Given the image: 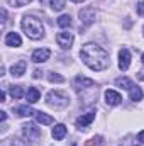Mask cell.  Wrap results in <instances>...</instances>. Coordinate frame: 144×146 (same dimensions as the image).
Here are the masks:
<instances>
[{
	"instance_id": "obj_1",
	"label": "cell",
	"mask_w": 144,
	"mask_h": 146,
	"mask_svg": "<svg viewBox=\"0 0 144 146\" xmlns=\"http://www.w3.org/2000/svg\"><path fill=\"white\" fill-rule=\"evenodd\" d=\"M80 58L93 72H102L108 66V53L95 42H87L80 49Z\"/></svg>"
},
{
	"instance_id": "obj_2",
	"label": "cell",
	"mask_w": 144,
	"mask_h": 146,
	"mask_svg": "<svg viewBox=\"0 0 144 146\" xmlns=\"http://www.w3.org/2000/svg\"><path fill=\"white\" fill-rule=\"evenodd\" d=\"M20 26H22V31L26 33V36L34 39V41H37V39H41V37L44 36V26H42V22L39 19H36V17H32V15H26L22 19Z\"/></svg>"
},
{
	"instance_id": "obj_3",
	"label": "cell",
	"mask_w": 144,
	"mask_h": 146,
	"mask_svg": "<svg viewBox=\"0 0 144 146\" xmlns=\"http://www.w3.org/2000/svg\"><path fill=\"white\" fill-rule=\"evenodd\" d=\"M46 102H48L49 107H54V109H65L66 106H70V97H68L65 92L51 90V92H48V95H46Z\"/></svg>"
},
{
	"instance_id": "obj_4",
	"label": "cell",
	"mask_w": 144,
	"mask_h": 146,
	"mask_svg": "<svg viewBox=\"0 0 144 146\" xmlns=\"http://www.w3.org/2000/svg\"><path fill=\"white\" fill-rule=\"evenodd\" d=\"M95 9L93 7H85L80 10V22L83 24V27H88L95 22Z\"/></svg>"
},
{
	"instance_id": "obj_5",
	"label": "cell",
	"mask_w": 144,
	"mask_h": 146,
	"mask_svg": "<svg viewBox=\"0 0 144 146\" xmlns=\"http://www.w3.org/2000/svg\"><path fill=\"white\" fill-rule=\"evenodd\" d=\"M22 136H24L27 141H36L37 138L41 136V129L37 127L36 124L29 122V124L22 126Z\"/></svg>"
},
{
	"instance_id": "obj_6",
	"label": "cell",
	"mask_w": 144,
	"mask_h": 146,
	"mask_svg": "<svg viewBox=\"0 0 144 146\" xmlns=\"http://www.w3.org/2000/svg\"><path fill=\"white\" fill-rule=\"evenodd\" d=\"M56 42H58L63 49H70L71 44H73V34L68 33V31H61V33H58V36H56Z\"/></svg>"
},
{
	"instance_id": "obj_7",
	"label": "cell",
	"mask_w": 144,
	"mask_h": 146,
	"mask_svg": "<svg viewBox=\"0 0 144 146\" xmlns=\"http://www.w3.org/2000/svg\"><path fill=\"white\" fill-rule=\"evenodd\" d=\"M129 66H131V53H129V49L122 48L119 51V68L122 72H126Z\"/></svg>"
},
{
	"instance_id": "obj_8",
	"label": "cell",
	"mask_w": 144,
	"mask_h": 146,
	"mask_svg": "<svg viewBox=\"0 0 144 146\" xmlns=\"http://www.w3.org/2000/svg\"><path fill=\"white\" fill-rule=\"evenodd\" d=\"M49 56H51V51L48 48H41V49H36L32 53V61L34 63H44L49 60Z\"/></svg>"
},
{
	"instance_id": "obj_9",
	"label": "cell",
	"mask_w": 144,
	"mask_h": 146,
	"mask_svg": "<svg viewBox=\"0 0 144 146\" xmlns=\"http://www.w3.org/2000/svg\"><path fill=\"white\" fill-rule=\"evenodd\" d=\"M93 121H95V112L83 114V115H80V117L76 119V127H80V129H85V126L92 124Z\"/></svg>"
},
{
	"instance_id": "obj_10",
	"label": "cell",
	"mask_w": 144,
	"mask_h": 146,
	"mask_svg": "<svg viewBox=\"0 0 144 146\" xmlns=\"http://www.w3.org/2000/svg\"><path fill=\"white\" fill-rule=\"evenodd\" d=\"M73 83H75V87H76L78 90H80V88H93V87H95V82H93V80L85 78V76H80V75L75 78Z\"/></svg>"
},
{
	"instance_id": "obj_11",
	"label": "cell",
	"mask_w": 144,
	"mask_h": 146,
	"mask_svg": "<svg viewBox=\"0 0 144 146\" xmlns=\"http://www.w3.org/2000/svg\"><path fill=\"white\" fill-rule=\"evenodd\" d=\"M105 100H107L108 106H119L122 102V95L115 90H107L105 92Z\"/></svg>"
},
{
	"instance_id": "obj_12",
	"label": "cell",
	"mask_w": 144,
	"mask_h": 146,
	"mask_svg": "<svg viewBox=\"0 0 144 146\" xmlns=\"http://www.w3.org/2000/svg\"><path fill=\"white\" fill-rule=\"evenodd\" d=\"M26 68H27L26 61H24V60H20V61H17L15 65H12V68H10V75H12V76H15V78H20V76L26 73Z\"/></svg>"
},
{
	"instance_id": "obj_13",
	"label": "cell",
	"mask_w": 144,
	"mask_h": 146,
	"mask_svg": "<svg viewBox=\"0 0 144 146\" xmlns=\"http://www.w3.org/2000/svg\"><path fill=\"white\" fill-rule=\"evenodd\" d=\"M5 44L7 46H12V48H17V46L22 44V39H20V36L17 33H9L5 36Z\"/></svg>"
},
{
	"instance_id": "obj_14",
	"label": "cell",
	"mask_w": 144,
	"mask_h": 146,
	"mask_svg": "<svg viewBox=\"0 0 144 146\" xmlns=\"http://www.w3.org/2000/svg\"><path fill=\"white\" fill-rule=\"evenodd\" d=\"M53 138L56 139V141H61V139H65V136H66V126L65 124H56L54 127H53Z\"/></svg>"
},
{
	"instance_id": "obj_15",
	"label": "cell",
	"mask_w": 144,
	"mask_h": 146,
	"mask_svg": "<svg viewBox=\"0 0 144 146\" xmlns=\"http://www.w3.org/2000/svg\"><path fill=\"white\" fill-rule=\"evenodd\" d=\"M26 99H27L29 104H36L37 100L41 99V92L37 90L36 87H31V88L27 90V94H26Z\"/></svg>"
},
{
	"instance_id": "obj_16",
	"label": "cell",
	"mask_w": 144,
	"mask_h": 146,
	"mask_svg": "<svg viewBox=\"0 0 144 146\" xmlns=\"http://www.w3.org/2000/svg\"><path fill=\"white\" fill-rule=\"evenodd\" d=\"M36 121L39 124H44V126H49V124H53L54 122V119L51 117V115H48V114H44V112H36Z\"/></svg>"
},
{
	"instance_id": "obj_17",
	"label": "cell",
	"mask_w": 144,
	"mask_h": 146,
	"mask_svg": "<svg viewBox=\"0 0 144 146\" xmlns=\"http://www.w3.org/2000/svg\"><path fill=\"white\" fill-rule=\"evenodd\" d=\"M9 92H10L12 99H22V97L26 95V92H24V87H22V85H12V87L9 88Z\"/></svg>"
},
{
	"instance_id": "obj_18",
	"label": "cell",
	"mask_w": 144,
	"mask_h": 146,
	"mask_svg": "<svg viewBox=\"0 0 144 146\" xmlns=\"http://www.w3.org/2000/svg\"><path fill=\"white\" fill-rule=\"evenodd\" d=\"M15 112H17V115H19V117H29V115L36 114V110L31 109V107H27V106H20V107H17Z\"/></svg>"
},
{
	"instance_id": "obj_19",
	"label": "cell",
	"mask_w": 144,
	"mask_h": 146,
	"mask_svg": "<svg viewBox=\"0 0 144 146\" xmlns=\"http://www.w3.org/2000/svg\"><path fill=\"white\" fill-rule=\"evenodd\" d=\"M115 85L117 87H120V88H126V90H131L132 87H134V83H132V80H129V78H117L115 80Z\"/></svg>"
},
{
	"instance_id": "obj_20",
	"label": "cell",
	"mask_w": 144,
	"mask_h": 146,
	"mask_svg": "<svg viewBox=\"0 0 144 146\" xmlns=\"http://www.w3.org/2000/svg\"><path fill=\"white\" fill-rule=\"evenodd\" d=\"M129 97H131V100L137 102V100L143 99V90H141L139 87H132V88L129 90Z\"/></svg>"
},
{
	"instance_id": "obj_21",
	"label": "cell",
	"mask_w": 144,
	"mask_h": 146,
	"mask_svg": "<svg viewBox=\"0 0 144 146\" xmlns=\"http://www.w3.org/2000/svg\"><path fill=\"white\" fill-rule=\"evenodd\" d=\"M58 26L63 27V29H68V27L71 26V17H70V15H61V17L58 19Z\"/></svg>"
},
{
	"instance_id": "obj_22",
	"label": "cell",
	"mask_w": 144,
	"mask_h": 146,
	"mask_svg": "<svg viewBox=\"0 0 144 146\" xmlns=\"http://www.w3.org/2000/svg\"><path fill=\"white\" fill-rule=\"evenodd\" d=\"M49 3H51V9L56 10V12H59V10L65 9V0H51Z\"/></svg>"
},
{
	"instance_id": "obj_23",
	"label": "cell",
	"mask_w": 144,
	"mask_h": 146,
	"mask_svg": "<svg viewBox=\"0 0 144 146\" xmlns=\"http://www.w3.org/2000/svg\"><path fill=\"white\" fill-rule=\"evenodd\" d=\"M48 80H49L51 83H63V82H65V78H63L61 75H58V73H54V72L48 75Z\"/></svg>"
},
{
	"instance_id": "obj_24",
	"label": "cell",
	"mask_w": 144,
	"mask_h": 146,
	"mask_svg": "<svg viewBox=\"0 0 144 146\" xmlns=\"http://www.w3.org/2000/svg\"><path fill=\"white\" fill-rule=\"evenodd\" d=\"M10 2H12L14 7H24V5H27L31 0H10Z\"/></svg>"
},
{
	"instance_id": "obj_25",
	"label": "cell",
	"mask_w": 144,
	"mask_h": 146,
	"mask_svg": "<svg viewBox=\"0 0 144 146\" xmlns=\"http://www.w3.org/2000/svg\"><path fill=\"white\" fill-rule=\"evenodd\" d=\"M137 14L139 15H144V2H139L137 3Z\"/></svg>"
},
{
	"instance_id": "obj_26",
	"label": "cell",
	"mask_w": 144,
	"mask_h": 146,
	"mask_svg": "<svg viewBox=\"0 0 144 146\" xmlns=\"http://www.w3.org/2000/svg\"><path fill=\"white\" fill-rule=\"evenodd\" d=\"M137 141H139V143H143V145H144V131H141V133L137 134Z\"/></svg>"
},
{
	"instance_id": "obj_27",
	"label": "cell",
	"mask_w": 144,
	"mask_h": 146,
	"mask_svg": "<svg viewBox=\"0 0 144 146\" xmlns=\"http://www.w3.org/2000/svg\"><path fill=\"white\" fill-rule=\"evenodd\" d=\"M5 21H7V12L5 9H2V24H5Z\"/></svg>"
},
{
	"instance_id": "obj_28",
	"label": "cell",
	"mask_w": 144,
	"mask_h": 146,
	"mask_svg": "<svg viewBox=\"0 0 144 146\" xmlns=\"http://www.w3.org/2000/svg\"><path fill=\"white\" fill-rule=\"evenodd\" d=\"M32 76H34V78H41V76H42V72H41V70H34V75H32Z\"/></svg>"
},
{
	"instance_id": "obj_29",
	"label": "cell",
	"mask_w": 144,
	"mask_h": 146,
	"mask_svg": "<svg viewBox=\"0 0 144 146\" xmlns=\"http://www.w3.org/2000/svg\"><path fill=\"white\" fill-rule=\"evenodd\" d=\"M5 119H7V114H5V112H3V110H2V112H0V121H2V122H3V121H5Z\"/></svg>"
},
{
	"instance_id": "obj_30",
	"label": "cell",
	"mask_w": 144,
	"mask_h": 146,
	"mask_svg": "<svg viewBox=\"0 0 144 146\" xmlns=\"http://www.w3.org/2000/svg\"><path fill=\"white\" fill-rule=\"evenodd\" d=\"M0 100H2V102L5 100V92H2V94H0Z\"/></svg>"
},
{
	"instance_id": "obj_31",
	"label": "cell",
	"mask_w": 144,
	"mask_h": 146,
	"mask_svg": "<svg viewBox=\"0 0 144 146\" xmlns=\"http://www.w3.org/2000/svg\"><path fill=\"white\" fill-rule=\"evenodd\" d=\"M139 80H144V70L143 72H139Z\"/></svg>"
},
{
	"instance_id": "obj_32",
	"label": "cell",
	"mask_w": 144,
	"mask_h": 146,
	"mask_svg": "<svg viewBox=\"0 0 144 146\" xmlns=\"http://www.w3.org/2000/svg\"><path fill=\"white\" fill-rule=\"evenodd\" d=\"M71 2H76V3H80V2H85V0H71Z\"/></svg>"
},
{
	"instance_id": "obj_33",
	"label": "cell",
	"mask_w": 144,
	"mask_h": 146,
	"mask_svg": "<svg viewBox=\"0 0 144 146\" xmlns=\"http://www.w3.org/2000/svg\"><path fill=\"white\" fill-rule=\"evenodd\" d=\"M141 61H143V65H144V54H143V58H141Z\"/></svg>"
},
{
	"instance_id": "obj_34",
	"label": "cell",
	"mask_w": 144,
	"mask_h": 146,
	"mask_svg": "<svg viewBox=\"0 0 144 146\" xmlns=\"http://www.w3.org/2000/svg\"><path fill=\"white\" fill-rule=\"evenodd\" d=\"M134 146H139V145H134Z\"/></svg>"
}]
</instances>
